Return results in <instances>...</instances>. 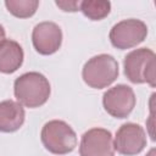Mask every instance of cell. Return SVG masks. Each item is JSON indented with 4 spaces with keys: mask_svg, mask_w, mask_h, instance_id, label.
I'll list each match as a JSON object with an SVG mask.
<instances>
[{
    "mask_svg": "<svg viewBox=\"0 0 156 156\" xmlns=\"http://www.w3.org/2000/svg\"><path fill=\"white\" fill-rule=\"evenodd\" d=\"M124 74L134 84L147 83L155 87L156 80V55L149 48H140L130 51L123 60Z\"/></svg>",
    "mask_w": 156,
    "mask_h": 156,
    "instance_id": "cell-2",
    "label": "cell"
},
{
    "mask_svg": "<svg viewBox=\"0 0 156 156\" xmlns=\"http://www.w3.org/2000/svg\"><path fill=\"white\" fill-rule=\"evenodd\" d=\"M80 156H115L113 138L105 128H91L87 130L79 144Z\"/></svg>",
    "mask_w": 156,
    "mask_h": 156,
    "instance_id": "cell-8",
    "label": "cell"
},
{
    "mask_svg": "<svg viewBox=\"0 0 156 156\" xmlns=\"http://www.w3.org/2000/svg\"><path fill=\"white\" fill-rule=\"evenodd\" d=\"M26 118L23 106L13 100H4L0 102V132L13 133L18 130Z\"/></svg>",
    "mask_w": 156,
    "mask_h": 156,
    "instance_id": "cell-10",
    "label": "cell"
},
{
    "mask_svg": "<svg viewBox=\"0 0 156 156\" xmlns=\"http://www.w3.org/2000/svg\"><path fill=\"white\" fill-rule=\"evenodd\" d=\"M135 102L134 90L126 84H117L102 95L105 111L115 118H127L135 107Z\"/></svg>",
    "mask_w": 156,
    "mask_h": 156,
    "instance_id": "cell-6",
    "label": "cell"
},
{
    "mask_svg": "<svg viewBox=\"0 0 156 156\" xmlns=\"http://www.w3.org/2000/svg\"><path fill=\"white\" fill-rule=\"evenodd\" d=\"M118 62L108 54H100L89 58L82 69L84 83L93 89H104L118 77Z\"/></svg>",
    "mask_w": 156,
    "mask_h": 156,
    "instance_id": "cell-3",
    "label": "cell"
},
{
    "mask_svg": "<svg viewBox=\"0 0 156 156\" xmlns=\"http://www.w3.org/2000/svg\"><path fill=\"white\" fill-rule=\"evenodd\" d=\"M147 139L144 128L136 123H124L116 132L113 140L115 150L124 156H134L140 154L146 146Z\"/></svg>",
    "mask_w": 156,
    "mask_h": 156,
    "instance_id": "cell-7",
    "label": "cell"
},
{
    "mask_svg": "<svg viewBox=\"0 0 156 156\" xmlns=\"http://www.w3.org/2000/svg\"><path fill=\"white\" fill-rule=\"evenodd\" d=\"M79 10L91 21H100L107 17L111 11V2L105 0H85L80 1Z\"/></svg>",
    "mask_w": 156,
    "mask_h": 156,
    "instance_id": "cell-12",
    "label": "cell"
},
{
    "mask_svg": "<svg viewBox=\"0 0 156 156\" xmlns=\"http://www.w3.org/2000/svg\"><path fill=\"white\" fill-rule=\"evenodd\" d=\"M5 34H6V33H5V29H4L2 24H0V41L5 39Z\"/></svg>",
    "mask_w": 156,
    "mask_h": 156,
    "instance_id": "cell-15",
    "label": "cell"
},
{
    "mask_svg": "<svg viewBox=\"0 0 156 156\" xmlns=\"http://www.w3.org/2000/svg\"><path fill=\"white\" fill-rule=\"evenodd\" d=\"M24 54L22 46L12 40L4 39L0 41V72L11 74L16 72L23 63Z\"/></svg>",
    "mask_w": 156,
    "mask_h": 156,
    "instance_id": "cell-11",
    "label": "cell"
},
{
    "mask_svg": "<svg viewBox=\"0 0 156 156\" xmlns=\"http://www.w3.org/2000/svg\"><path fill=\"white\" fill-rule=\"evenodd\" d=\"M147 26L136 18H128L116 23L108 34L111 44L119 50L132 49L146 39Z\"/></svg>",
    "mask_w": 156,
    "mask_h": 156,
    "instance_id": "cell-5",
    "label": "cell"
},
{
    "mask_svg": "<svg viewBox=\"0 0 156 156\" xmlns=\"http://www.w3.org/2000/svg\"><path fill=\"white\" fill-rule=\"evenodd\" d=\"M13 94L24 107L37 108L43 106L50 98L51 87L48 78L39 72H27L16 78Z\"/></svg>",
    "mask_w": 156,
    "mask_h": 156,
    "instance_id": "cell-1",
    "label": "cell"
},
{
    "mask_svg": "<svg viewBox=\"0 0 156 156\" xmlns=\"http://www.w3.org/2000/svg\"><path fill=\"white\" fill-rule=\"evenodd\" d=\"M55 4L62 11H66V12H76V11L79 10L80 1H56Z\"/></svg>",
    "mask_w": 156,
    "mask_h": 156,
    "instance_id": "cell-14",
    "label": "cell"
},
{
    "mask_svg": "<svg viewBox=\"0 0 156 156\" xmlns=\"http://www.w3.org/2000/svg\"><path fill=\"white\" fill-rule=\"evenodd\" d=\"M5 6L7 11L17 18L32 17L39 6L38 0H6Z\"/></svg>",
    "mask_w": 156,
    "mask_h": 156,
    "instance_id": "cell-13",
    "label": "cell"
},
{
    "mask_svg": "<svg viewBox=\"0 0 156 156\" xmlns=\"http://www.w3.org/2000/svg\"><path fill=\"white\" fill-rule=\"evenodd\" d=\"M32 43L40 55H52L61 48L62 30L55 22H40L33 28Z\"/></svg>",
    "mask_w": 156,
    "mask_h": 156,
    "instance_id": "cell-9",
    "label": "cell"
},
{
    "mask_svg": "<svg viewBox=\"0 0 156 156\" xmlns=\"http://www.w3.org/2000/svg\"><path fill=\"white\" fill-rule=\"evenodd\" d=\"M44 147L54 155H66L77 146V134L72 127L61 119L46 122L40 133Z\"/></svg>",
    "mask_w": 156,
    "mask_h": 156,
    "instance_id": "cell-4",
    "label": "cell"
}]
</instances>
